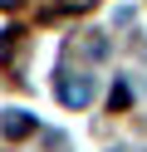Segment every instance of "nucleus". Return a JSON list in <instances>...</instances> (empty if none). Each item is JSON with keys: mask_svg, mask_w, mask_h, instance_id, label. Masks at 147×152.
<instances>
[{"mask_svg": "<svg viewBox=\"0 0 147 152\" xmlns=\"http://www.w3.org/2000/svg\"><path fill=\"white\" fill-rule=\"evenodd\" d=\"M0 132H5V137H29V132H34V118H29V113H15V108H10L5 118H0Z\"/></svg>", "mask_w": 147, "mask_h": 152, "instance_id": "f03ea898", "label": "nucleus"}, {"mask_svg": "<svg viewBox=\"0 0 147 152\" xmlns=\"http://www.w3.org/2000/svg\"><path fill=\"white\" fill-rule=\"evenodd\" d=\"M54 93L69 103V108H88V103H93V83H88L83 74H74V69H59L54 74Z\"/></svg>", "mask_w": 147, "mask_h": 152, "instance_id": "f257e3e1", "label": "nucleus"}]
</instances>
